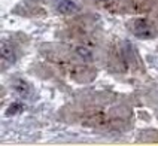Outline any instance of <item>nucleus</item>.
<instances>
[{
	"label": "nucleus",
	"mask_w": 158,
	"mask_h": 146,
	"mask_svg": "<svg viewBox=\"0 0 158 146\" xmlns=\"http://www.w3.org/2000/svg\"><path fill=\"white\" fill-rule=\"evenodd\" d=\"M57 9L63 12V14H69L72 10H75L76 6L72 3L70 0H60V3H57Z\"/></svg>",
	"instance_id": "1"
}]
</instances>
